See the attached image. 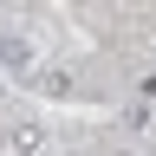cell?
Segmentation results:
<instances>
[{
	"label": "cell",
	"mask_w": 156,
	"mask_h": 156,
	"mask_svg": "<svg viewBox=\"0 0 156 156\" xmlns=\"http://www.w3.org/2000/svg\"><path fill=\"white\" fill-rule=\"evenodd\" d=\"M7 150L13 156H46V130H39V124H13L7 130Z\"/></svg>",
	"instance_id": "6da1fadb"
},
{
	"label": "cell",
	"mask_w": 156,
	"mask_h": 156,
	"mask_svg": "<svg viewBox=\"0 0 156 156\" xmlns=\"http://www.w3.org/2000/svg\"><path fill=\"white\" fill-rule=\"evenodd\" d=\"M33 91H39V98H65V91H72V72H58V65H46V72L33 78Z\"/></svg>",
	"instance_id": "7a4b0ae2"
},
{
	"label": "cell",
	"mask_w": 156,
	"mask_h": 156,
	"mask_svg": "<svg viewBox=\"0 0 156 156\" xmlns=\"http://www.w3.org/2000/svg\"><path fill=\"white\" fill-rule=\"evenodd\" d=\"M136 98H156V72H143V78H136Z\"/></svg>",
	"instance_id": "3957f363"
},
{
	"label": "cell",
	"mask_w": 156,
	"mask_h": 156,
	"mask_svg": "<svg viewBox=\"0 0 156 156\" xmlns=\"http://www.w3.org/2000/svg\"><path fill=\"white\" fill-rule=\"evenodd\" d=\"M0 98H7V85H0Z\"/></svg>",
	"instance_id": "277c9868"
}]
</instances>
